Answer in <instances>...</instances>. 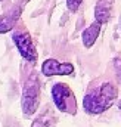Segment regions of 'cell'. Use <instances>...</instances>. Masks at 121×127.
Here are the masks:
<instances>
[{
    "label": "cell",
    "instance_id": "52a82bcc",
    "mask_svg": "<svg viewBox=\"0 0 121 127\" xmlns=\"http://www.w3.org/2000/svg\"><path fill=\"white\" fill-rule=\"evenodd\" d=\"M21 15V9H12L7 13L0 16V32H7L13 28V25L16 24V21L19 19Z\"/></svg>",
    "mask_w": 121,
    "mask_h": 127
},
{
    "label": "cell",
    "instance_id": "5b68a950",
    "mask_svg": "<svg viewBox=\"0 0 121 127\" xmlns=\"http://www.w3.org/2000/svg\"><path fill=\"white\" fill-rule=\"evenodd\" d=\"M74 72V65L69 62H59L56 59H46L41 64V74L47 77L53 75H69Z\"/></svg>",
    "mask_w": 121,
    "mask_h": 127
},
{
    "label": "cell",
    "instance_id": "ba28073f",
    "mask_svg": "<svg viewBox=\"0 0 121 127\" xmlns=\"http://www.w3.org/2000/svg\"><path fill=\"white\" fill-rule=\"evenodd\" d=\"M109 16H111V6L108 4V1L100 0L96 4V7H94V18H96V21L100 22V24H105V22H108Z\"/></svg>",
    "mask_w": 121,
    "mask_h": 127
},
{
    "label": "cell",
    "instance_id": "6da1fadb",
    "mask_svg": "<svg viewBox=\"0 0 121 127\" xmlns=\"http://www.w3.org/2000/svg\"><path fill=\"white\" fill-rule=\"evenodd\" d=\"M118 96V89L111 81L102 83L99 87L89 90L83 97V108L87 114L96 115L111 108Z\"/></svg>",
    "mask_w": 121,
    "mask_h": 127
},
{
    "label": "cell",
    "instance_id": "9c48e42d",
    "mask_svg": "<svg viewBox=\"0 0 121 127\" xmlns=\"http://www.w3.org/2000/svg\"><path fill=\"white\" fill-rule=\"evenodd\" d=\"M55 123H56L55 115L52 114L50 109H46L43 114H40L34 120V123H32L31 127H55Z\"/></svg>",
    "mask_w": 121,
    "mask_h": 127
},
{
    "label": "cell",
    "instance_id": "8fae6325",
    "mask_svg": "<svg viewBox=\"0 0 121 127\" xmlns=\"http://www.w3.org/2000/svg\"><path fill=\"white\" fill-rule=\"evenodd\" d=\"M81 1L83 0H66V6H68V9L71 12H77L80 4H81Z\"/></svg>",
    "mask_w": 121,
    "mask_h": 127
},
{
    "label": "cell",
    "instance_id": "7a4b0ae2",
    "mask_svg": "<svg viewBox=\"0 0 121 127\" xmlns=\"http://www.w3.org/2000/svg\"><path fill=\"white\" fill-rule=\"evenodd\" d=\"M52 99L58 111L68 112V114H75L77 111V103H75V96L72 90L68 87L65 83H56L52 87Z\"/></svg>",
    "mask_w": 121,
    "mask_h": 127
},
{
    "label": "cell",
    "instance_id": "30bf717a",
    "mask_svg": "<svg viewBox=\"0 0 121 127\" xmlns=\"http://www.w3.org/2000/svg\"><path fill=\"white\" fill-rule=\"evenodd\" d=\"M112 62H114V71H115V77H117L118 83L121 84V59H120V58H115Z\"/></svg>",
    "mask_w": 121,
    "mask_h": 127
},
{
    "label": "cell",
    "instance_id": "8992f818",
    "mask_svg": "<svg viewBox=\"0 0 121 127\" xmlns=\"http://www.w3.org/2000/svg\"><path fill=\"white\" fill-rule=\"evenodd\" d=\"M100 27H102V24L100 22H97V21H94L91 25H89L83 34H81V38H83V44H84V47H91L94 43H96V40H97V37H99V34H100Z\"/></svg>",
    "mask_w": 121,
    "mask_h": 127
},
{
    "label": "cell",
    "instance_id": "3957f363",
    "mask_svg": "<svg viewBox=\"0 0 121 127\" xmlns=\"http://www.w3.org/2000/svg\"><path fill=\"white\" fill-rule=\"evenodd\" d=\"M38 97H40V87H38V80L35 77H30L22 89V99H21V106L22 112L25 117L32 115L37 108H38Z\"/></svg>",
    "mask_w": 121,
    "mask_h": 127
},
{
    "label": "cell",
    "instance_id": "7c38bea8",
    "mask_svg": "<svg viewBox=\"0 0 121 127\" xmlns=\"http://www.w3.org/2000/svg\"><path fill=\"white\" fill-rule=\"evenodd\" d=\"M118 108H120V111H121V100L118 102Z\"/></svg>",
    "mask_w": 121,
    "mask_h": 127
},
{
    "label": "cell",
    "instance_id": "277c9868",
    "mask_svg": "<svg viewBox=\"0 0 121 127\" xmlns=\"http://www.w3.org/2000/svg\"><path fill=\"white\" fill-rule=\"evenodd\" d=\"M12 40H13L18 52L21 53V56L25 61H28V62H35L37 61L35 46H34L30 34L27 31H15L12 34Z\"/></svg>",
    "mask_w": 121,
    "mask_h": 127
}]
</instances>
